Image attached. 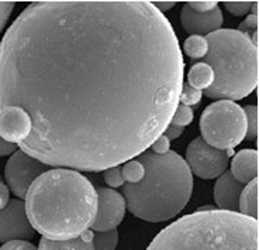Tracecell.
I'll return each mask as SVG.
<instances>
[{
	"instance_id": "1",
	"label": "cell",
	"mask_w": 259,
	"mask_h": 250,
	"mask_svg": "<svg viewBox=\"0 0 259 250\" xmlns=\"http://www.w3.org/2000/svg\"><path fill=\"white\" fill-rule=\"evenodd\" d=\"M183 75L174 27L151 2H35L0 43V109L26 120L21 152L104 171L163 134Z\"/></svg>"
},
{
	"instance_id": "2",
	"label": "cell",
	"mask_w": 259,
	"mask_h": 250,
	"mask_svg": "<svg viewBox=\"0 0 259 250\" xmlns=\"http://www.w3.org/2000/svg\"><path fill=\"white\" fill-rule=\"evenodd\" d=\"M24 205L34 232L48 240H68L91 229L97 212V192L80 172L54 168L32 183Z\"/></svg>"
},
{
	"instance_id": "3",
	"label": "cell",
	"mask_w": 259,
	"mask_h": 250,
	"mask_svg": "<svg viewBox=\"0 0 259 250\" xmlns=\"http://www.w3.org/2000/svg\"><path fill=\"white\" fill-rule=\"evenodd\" d=\"M144 178L137 184L123 185L125 208L138 219L158 224L179 215L193 192V175L178 153L154 154L145 150L138 157Z\"/></svg>"
},
{
	"instance_id": "4",
	"label": "cell",
	"mask_w": 259,
	"mask_h": 250,
	"mask_svg": "<svg viewBox=\"0 0 259 250\" xmlns=\"http://www.w3.org/2000/svg\"><path fill=\"white\" fill-rule=\"evenodd\" d=\"M147 250H259V225L235 212L200 209L166 226Z\"/></svg>"
},
{
	"instance_id": "5",
	"label": "cell",
	"mask_w": 259,
	"mask_h": 250,
	"mask_svg": "<svg viewBox=\"0 0 259 250\" xmlns=\"http://www.w3.org/2000/svg\"><path fill=\"white\" fill-rule=\"evenodd\" d=\"M204 62L211 66L214 81L204 91L210 99L241 100L258 86V47L238 30L223 28L207 37Z\"/></svg>"
},
{
	"instance_id": "6",
	"label": "cell",
	"mask_w": 259,
	"mask_h": 250,
	"mask_svg": "<svg viewBox=\"0 0 259 250\" xmlns=\"http://www.w3.org/2000/svg\"><path fill=\"white\" fill-rule=\"evenodd\" d=\"M201 138L214 149L233 150L245 138L244 109L233 100H217L204 109L200 118Z\"/></svg>"
},
{
	"instance_id": "7",
	"label": "cell",
	"mask_w": 259,
	"mask_h": 250,
	"mask_svg": "<svg viewBox=\"0 0 259 250\" xmlns=\"http://www.w3.org/2000/svg\"><path fill=\"white\" fill-rule=\"evenodd\" d=\"M231 150H219L207 145L201 137L194 138L186 149V160L192 174L203 180H213L227 171Z\"/></svg>"
},
{
	"instance_id": "8",
	"label": "cell",
	"mask_w": 259,
	"mask_h": 250,
	"mask_svg": "<svg viewBox=\"0 0 259 250\" xmlns=\"http://www.w3.org/2000/svg\"><path fill=\"white\" fill-rule=\"evenodd\" d=\"M48 171V165L42 164L21 150H16L7 161L5 168L7 188L17 198H26L32 183Z\"/></svg>"
},
{
	"instance_id": "9",
	"label": "cell",
	"mask_w": 259,
	"mask_h": 250,
	"mask_svg": "<svg viewBox=\"0 0 259 250\" xmlns=\"http://www.w3.org/2000/svg\"><path fill=\"white\" fill-rule=\"evenodd\" d=\"M34 233L24 202L20 199L9 201L5 209L0 211V243L28 240L32 239Z\"/></svg>"
},
{
	"instance_id": "10",
	"label": "cell",
	"mask_w": 259,
	"mask_h": 250,
	"mask_svg": "<svg viewBox=\"0 0 259 250\" xmlns=\"http://www.w3.org/2000/svg\"><path fill=\"white\" fill-rule=\"evenodd\" d=\"M97 212L92 231H114L125 217V201L121 194L111 188H97Z\"/></svg>"
},
{
	"instance_id": "11",
	"label": "cell",
	"mask_w": 259,
	"mask_h": 250,
	"mask_svg": "<svg viewBox=\"0 0 259 250\" xmlns=\"http://www.w3.org/2000/svg\"><path fill=\"white\" fill-rule=\"evenodd\" d=\"M181 21L185 31L192 35L207 37L208 34L221 30L223 26V13L220 7H214L210 12H196L185 3L181 10Z\"/></svg>"
},
{
	"instance_id": "12",
	"label": "cell",
	"mask_w": 259,
	"mask_h": 250,
	"mask_svg": "<svg viewBox=\"0 0 259 250\" xmlns=\"http://www.w3.org/2000/svg\"><path fill=\"white\" fill-rule=\"evenodd\" d=\"M244 187L245 185L238 183L230 171L221 174L214 185V201L220 211L238 213V202Z\"/></svg>"
},
{
	"instance_id": "13",
	"label": "cell",
	"mask_w": 259,
	"mask_h": 250,
	"mask_svg": "<svg viewBox=\"0 0 259 250\" xmlns=\"http://www.w3.org/2000/svg\"><path fill=\"white\" fill-rule=\"evenodd\" d=\"M231 174L241 184H249L258 178V152L256 150H241L235 154L231 163Z\"/></svg>"
},
{
	"instance_id": "14",
	"label": "cell",
	"mask_w": 259,
	"mask_h": 250,
	"mask_svg": "<svg viewBox=\"0 0 259 250\" xmlns=\"http://www.w3.org/2000/svg\"><path fill=\"white\" fill-rule=\"evenodd\" d=\"M38 250H93V231H86L80 236L68 240H39Z\"/></svg>"
},
{
	"instance_id": "15",
	"label": "cell",
	"mask_w": 259,
	"mask_h": 250,
	"mask_svg": "<svg viewBox=\"0 0 259 250\" xmlns=\"http://www.w3.org/2000/svg\"><path fill=\"white\" fill-rule=\"evenodd\" d=\"M238 213L258 221V178L244 187L238 202Z\"/></svg>"
},
{
	"instance_id": "16",
	"label": "cell",
	"mask_w": 259,
	"mask_h": 250,
	"mask_svg": "<svg viewBox=\"0 0 259 250\" xmlns=\"http://www.w3.org/2000/svg\"><path fill=\"white\" fill-rule=\"evenodd\" d=\"M214 81V73L211 66L206 62L194 64L188 74V84L197 91L208 89Z\"/></svg>"
},
{
	"instance_id": "17",
	"label": "cell",
	"mask_w": 259,
	"mask_h": 250,
	"mask_svg": "<svg viewBox=\"0 0 259 250\" xmlns=\"http://www.w3.org/2000/svg\"><path fill=\"white\" fill-rule=\"evenodd\" d=\"M183 51L188 55L189 58L192 59H201L207 55L208 44L206 37H200V35H190L186 39L185 44H183Z\"/></svg>"
},
{
	"instance_id": "18",
	"label": "cell",
	"mask_w": 259,
	"mask_h": 250,
	"mask_svg": "<svg viewBox=\"0 0 259 250\" xmlns=\"http://www.w3.org/2000/svg\"><path fill=\"white\" fill-rule=\"evenodd\" d=\"M118 244L117 229L93 233V250H116Z\"/></svg>"
},
{
	"instance_id": "19",
	"label": "cell",
	"mask_w": 259,
	"mask_h": 250,
	"mask_svg": "<svg viewBox=\"0 0 259 250\" xmlns=\"http://www.w3.org/2000/svg\"><path fill=\"white\" fill-rule=\"evenodd\" d=\"M121 174L125 184H137L144 178L145 170L138 160H130L121 167Z\"/></svg>"
},
{
	"instance_id": "20",
	"label": "cell",
	"mask_w": 259,
	"mask_h": 250,
	"mask_svg": "<svg viewBox=\"0 0 259 250\" xmlns=\"http://www.w3.org/2000/svg\"><path fill=\"white\" fill-rule=\"evenodd\" d=\"M244 109L246 122V133L245 138L251 141H256L258 137V106L248 105Z\"/></svg>"
},
{
	"instance_id": "21",
	"label": "cell",
	"mask_w": 259,
	"mask_h": 250,
	"mask_svg": "<svg viewBox=\"0 0 259 250\" xmlns=\"http://www.w3.org/2000/svg\"><path fill=\"white\" fill-rule=\"evenodd\" d=\"M258 27H259V19L258 14H249L242 23H241L238 31L245 34L246 37H249L255 46L258 47Z\"/></svg>"
},
{
	"instance_id": "22",
	"label": "cell",
	"mask_w": 259,
	"mask_h": 250,
	"mask_svg": "<svg viewBox=\"0 0 259 250\" xmlns=\"http://www.w3.org/2000/svg\"><path fill=\"white\" fill-rule=\"evenodd\" d=\"M194 119V113L192 111V108H188L185 105H179L176 106L175 112H174V116L170 119V123L169 125L174 126H181V127H186L189 126Z\"/></svg>"
},
{
	"instance_id": "23",
	"label": "cell",
	"mask_w": 259,
	"mask_h": 250,
	"mask_svg": "<svg viewBox=\"0 0 259 250\" xmlns=\"http://www.w3.org/2000/svg\"><path fill=\"white\" fill-rule=\"evenodd\" d=\"M201 96H203V92H201V91L194 89V88H192V86L186 82V84L182 85L181 95H179V102H181V105L192 108V106H197L200 103Z\"/></svg>"
},
{
	"instance_id": "24",
	"label": "cell",
	"mask_w": 259,
	"mask_h": 250,
	"mask_svg": "<svg viewBox=\"0 0 259 250\" xmlns=\"http://www.w3.org/2000/svg\"><path fill=\"white\" fill-rule=\"evenodd\" d=\"M103 177L104 183L109 185L110 188H118V187H123L124 185L123 174H121V167L120 165L104 170Z\"/></svg>"
},
{
	"instance_id": "25",
	"label": "cell",
	"mask_w": 259,
	"mask_h": 250,
	"mask_svg": "<svg viewBox=\"0 0 259 250\" xmlns=\"http://www.w3.org/2000/svg\"><path fill=\"white\" fill-rule=\"evenodd\" d=\"M253 2H224V7L233 16H244L249 13Z\"/></svg>"
},
{
	"instance_id": "26",
	"label": "cell",
	"mask_w": 259,
	"mask_h": 250,
	"mask_svg": "<svg viewBox=\"0 0 259 250\" xmlns=\"http://www.w3.org/2000/svg\"><path fill=\"white\" fill-rule=\"evenodd\" d=\"M14 6H16L14 2H0V33L6 26L7 20L10 19V16L13 13Z\"/></svg>"
},
{
	"instance_id": "27",
	"label": "cell",
	"mask_w": 259,
	"mask_h": 250,
	"mask_svg": "<svg viewBox=\"0 0 259 250\" xmlns=\"http://www.w3.org/2000/svg\"><path fill=\"white\" fill-rule=\"evenodd\" d=\"M149 147H151V152L154 153V154H159V156H162V154H166V153L170 150V141L162 134V136H159V137L156 138L155 141L149 146Z\"/></svg>"
},
{
	"instance_id": "28",
	"label": "cell",
	"mask_w": 259,
	"mask_h": 250,
	"mask_svg": "<svg viewBox=\"0 0 259 250\" xmlns=\"http://www.w3.org/2000/svg\"><path fill=\"white\" fill-rule=\"evenodd\" d=\"M0 250H38L32 243L28 240H14V242H9L5 243Z\"/></svg>"
},
{
	"instance_id": "29",
	"label": "cell",
	"mask_w": 259,
	"mask_h": 250,
	"mask_svg": "<svg viewBox=\"0 0 259 250\" xmlns=\"http://www.w3.org/2000/svg\"><path fill=\"white\" fill-rule=\"evenodd\" d=\"M188 5L190 9H193L196 12H210L213 10L214 7H217V2H188Z\"/></svg>"
},
{
	"instance_id": "30",
	"label": "cell",
	"mask_w": 259,
	"mask_h": 250,
	"mask_svg": "<svg viewBox=\"0 0 259 250\" xmlns=\"http://www.w3.org/2000/svg\"><path fill=\"white\" fill-rule=\"evenodd\" d=\"M183 132H185V127L169 125L168 127L165 129V132H163V136L168 138L169 141H172V140H176V138L181 137Z\"/></svg>"
},
{
	"instance_id": "31",
	"label": "cell",
	"mask_w": 259,
	"mask_h": 250,
	"mask_svg": "<svg viewBox=\"0 0 259 250\" xmlns=\"http://www.w3.org/2000/svg\"><path fill=\"white\" fill-rule=\"evenodd\" d=\"M9 201H10V191H9L7 185L0 181V211L5 209V206L9 204Z\"/></svg>"
},
{
	"instance_id": "32",
	"label": "cell",
	"mask_w": 259,
	"mask_h": 250,
	"mask_svg": "<svg viewBox=\"0 0 259 250\" xmlns=\"http://www.w3.org/2000/svg\"><path fill=\"white\" fill-rule=\"evenodd\" d=\"M17 150V146L12 145V143H7L6 140L0 137V157H5V156H10Z\"/></svg>"
},
{
	"instance_id": "33",
	"label": "cell",
	"mask_w": 259,
	"mask_h": 250,
	"mask_svg": "<svg viewBox=\"0 0 259 250\" xmlns=\"http://www.w3.org/2000/svg\"><path fill=\"white\" fill-rule=\"evenodd\" d=\"M151 3L162 14L165 13V12H168V10H170L172 7L176 6V2H151Z\"/></svg>"
},
{
	"instance_id": "34",
	"label": "cell",
	"mask_w": 259,
	"mask_h": 250,
	"mask_svg": "<svg viewBox=\"0 0 259 250\" xmlns=\"http://www.w3.org/2000/svg\"><path fill=\"white\" fill-rule=\"evenodd\" d=\"M0 181H2V177H0Z\"/></svg>"
}]
</instances>
